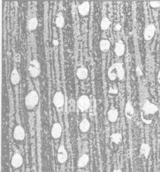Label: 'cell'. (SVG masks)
I'll return each instance as SVG.
<instances>
[{"instance_id": "cell-9", "label": "cell", "mask_w": 160, "mask_h": 172, "mask_svg": "<svg viewBox=\"0 0 160 172\" xmlns=\"http://www.w3.org/2000/svg\"><path fill=\"white\" fill-rule=\"evenodd\" d=\"M57 158L60 163H64L68 160V153L64 144H61L58 148Z\"/></svg>"}, {"instance_id": "cell-7", "label": "cell", "mask_w": 160, "mask_h": 172, "mask_svg": "<svg viewBox=\"0 0 160 172\" xmlns=\"http://www.w3.org/2000/svg\"><path fill=\"white\" fill-rule=\"evenodd\" d=\"M126 50L125 45L123 40L121 39L115 42L114 48V52L118 57L123 56Z\"/></svg>"}, {"instance_id": "cell-21", "label": "cell", "mask_w": 160, "mask_h": 172, "mask_svg": "<svg viewBox=\"0 0 160 172\" xmlns=\"http://www.w3.org/2000/svg\"><path fill=\"white\" fill-rule=\"evenodd\" d=\"M88 70L85 67H80L77 71V76L80 79H84L88 76Z\"/></svg>"}, {"instance_id": "cell-28", "label": "cell", "mask_w": 160, "mask_h": 172, "mask_svg": "<svg viewBox=\"0 0 160 172\" xmlns=\"http://www.w3.org/2000/svg\"><path fill=\"white\" fill-rule=\"evenodd\" d=\"M82 150L84 154L88 152V143L87 141H84L82 143Z\"/></svg>"}, {"instance_id": "cell-32", "label": "cell", "mask_w": 160, "mask_h": 172, "mask_svg": "<svg viewBox=\"0 0 160 172\" xmlns=\"http://www.w3.org/2000/svg\"><path fill=\"white\" fill-rule=\"evenodd\" d=\"M136 72L138 76H142V71L141 70V69L139 68V67H137L136 68Z\"/></svg>"}, {"instance_id": "cell-27", "label": "cell", "mask_w": 160, "mask_h": 172, "mask_svg": "<svg viewBox=\"0 0 160 172\" xmlns=\"http://www.w3.org/2000/svg\"><path fill=\"white\" fill-rule=\"evenodd\" d=\"M149 5L152 8H159L160 7V1H150Z\"/></svg>"}, {"instance_id": "cell-34", "label": "cell", "mask_w": 160, "mask_h": 172, "mask_svg": "<svg viewBox=\"0 0 160 172\" xmlns=\"http://www.w3.org/2000/svg\"><path fill=\"white\" fill-rule=\"evenodd\" d=\"M157 80L158 83L160 84V68L158 71V74H157Z\"/></svg>"}, {"instance_id": "cell-3", "label": "cell", "mask_w": 160, "mask_h": 172, "mask_svg": "<svg viewBox=\"0 0 160 172\" xmlns=\"http://www.w3.org/2000/svg\"><path fill=\"white\" fill-rule=\"evenodd\" d=\"M29 74L32 77H36L41 73V65L38 61L33 59L30 62L28 67Z\"/></svg>"}, {"instance_id": "cell-15", "label": "cell", "mask_w": 160, "mask_h": 172, "mask_svg": "<svg viewBox=\"0 0 160 172\" xmlns=\"http://www.w3.org/2000/svg\"><path fill=\"white\" fill-rule=\"evenodd\" d=\"M107 116L109 121L111 122H115L118 117V110L115 108L109 110L108 112Z\"/></svg>"}, {"instance_id": "cell-23", "label": "cell", "mask_w": 160, "mask_h": 172, "mask_svg": "<svg viewBox=\"0 0 160 172\" xmlns=\"http://www.w3.org/2000/svg\"><path fill=\"white\" fill-rule=\"evenodd\" d=\"M38 21L37 19L35 17L30 19L27 23V26L29 30L32 31L35 29L38 26Z\"/></svg>"}, {"instance_id": "cell-33", "label": "cell", "mask_w": 160, "mask_h": 172, "mask_svg": "<svg viewBox=\"0 0 160 172\" xmlns=\"http://www.w3.org/2000/svg\"><path fill=\"white\" fill-rule=\"evenodd\" d=\"M53 44L55 46H57V45L59 44V42H58V40H54L53 41Z\"/></svg>"}, {"instance_id": "cell-22", "label": "cell", "mask_w": 160, "mask_h": 172, "mask_svg": "<svg viewBox=\"0 0 160 172\" xmlns=\"http://www.w3.org/2000/svg\"><path fill=\"white\" fill-rule=\"evenodd\" d=\"M111 24L109 19L107 17H104L102 19L101 22V28L102 30L105 31L108 29Z\"/></svg>"}, {"instance_id": "cell-13", "label": "cell", "mask_w": 160, "mask_h": 172, "mask_svg": "<svg viewBox=\"0 0 160 172\" xmlns=\"http://www.w3.org/2000/svg\"><path fill=\"white\" fill-rule=\"evenodd\" d=\"M89 10L90 4L88 2H85L78 6V12L82 16H85L88 15Z\"/></svg>"}, {"instance_id": "cell-29", "label": "cell", "mask_w": 160, "mask_h": 172, "mask_svg": "<svg viewBox=\"0 0 160 172\" xmlns=\"http://www.w3.org/2000/svg\"><path fill=\"white\" fill-rule=\"evenodd\" d=\"M14 60L16 62H20L21 60V54L19 53H17L14 56Z\"/></svg>"}, {"instance_id": "cell-4", "label": "cell", "mask_w": 160, "mask_h": 172, "mask_svg": "<svg viewBox=\"0 0 160 172\" xmlns=\"http://www.w3.org/2000/svg\"><path fill=\"white\" fill-rule=\"evenodd\" d=\"M142 110L145 114H155L158 112L159 108L156 105L146 99L143 103Z\"/></svg>"}, {"instance_id": "cell-6", "label": "cell", "mask_w": 160, "mask_h": 172, "mask_svg": "<svg viewBox=\"0 0 160 172\" xmlns=\"http://www.w3.org/2000/svg\"><path fill=\"white\" fill-rule=\"evenodd\" d=\"M156 31V27L154 24L148 25L145 28L143 33L144 39L146 41H150L155 36Z\"/></svg>"}, {"instance_id": "cell-36", "label": "cell", "mask_w": 160, "mask_h": 172, "mask_svg": "<svg viewBox=\"0 0 160 172\" xmlns=\"http://www.w3.org/2000/svg\"><path fill=\"white\" fill-rule=\"evenodd\" d=\"M90 172V171H85V172Z\"/></svg>"}, {"instance_id": "cell-5", "label": "cell", "mask_w": 160, "mask_h": 172, "mask_svg": "<svg viewBox=\"0 0 160 172\" xmlns=\"http://www.w3.org/2000/svg\"><path fill=\"white\" fill-rule=\"evenodd\" d=\"M77 107L81 112H84L88 109L90 106V101L88 96L86 95H82L77 101Z\"/></svg>"}, {"instance_id": "cell-19", "label": "cell", "mask_w": 160, "mask_h": 172, "mask_svg": "<svg viewBox=\"0 0 160 172\" xmlns=\"http://www.w3.org/2000/svg\"><path fill=\"white\" fill-rule=\"evenodd\" d=\"M90 123L86 118L84 119L79 124V129L82 132L85 133L89 130Z\"/></svg>"}, {"instance_id": "cell-26", "label": "cell", "mask_w": 160, "mask_h": 172, "mask_svg": "<svg viewBox=\"0 0 160 172\" xmlns=\"http://www.w3.org/2000/svg\"><path fill=\"white\" fill-rule=\"evenodd\" d=\"M55 24L59 28H62L65 24V18L62 15H58L55 19Z\"/></svg>"}, {"instance_id": "cell-10", "label": "cell", "mask_w": 160, "mask_h": 172, "mask_svg": "<svg viewBox=\"0 0 160 172\" xmlns=\"http://www.w3.org/2000/svg\"><path fill=\"white\" fill-rule=\"evenodd\" d=\"M23 159L20 152H16L12 157L11 164L14 168H18L21 167L23 164Z\"/></svg>"}, {"instance_id": "cell-20", "label": "cell", "mask_w": 160, "mask_h": 172, "mask_svg": "<svg viewBox=\"0 0 160 172\" xmlns=\"http://www.w3.org/2000/svg\"><path fill=\"white\" fill-rule=\"evenodd\" d=\"M99 45L101 51L103 52H107L110 49L111 44L108 40L103 39L100 41Z\"/></svg>"}, {"instance_id": "cell-25", "label": "cell", "mask_w": 160, "mask_h": 172, "mask_svg": "<svg viewBox=\"0 0 160 172\" xmlns=\"http://www.w3.org/2000/svg\"><path fill=\"white\" fill-rule=\"evenodd\" d=\"M68 110L69 113H74L76 112V103L75 100L74 99L71 98L69 99L68 101Z\"/></svg>"}, {"instance_id": "cell-8", "label": "cell", "mask_w": 160, "mask_h": 172, "mask_svg": "<svg viewBox=\"0 0 160 172\" xmlns=\"http://www.w3.org/2000/svg\"><path fill=\"white\" fill-rule=\"evenodd\" d=\"M53 102L57 108H62L65 103V97L61 91H57L53 97Z\"/></svg>"}, {"instance_id": "cell-11", "label": "cell", "mask_w": 160, "mask_h": 172, "mask_svg": "<svg viewBox=\"0 0 160 172\" xmlns=\"http://www.w3.org/2000/svg\"><path fill=\"white\" fill-rule=\"evenodd\" d=\"M13 137L16 140L22 141L25 137V131L21 126L18 125L15 128Z\"/></svg>"}, {"instance_id": "cell-1", "label": "cell", "mask_w": 160, "mask_h": 172, "mask_svg": "<svg viewBox=\"0 0 160 172\" xmlns=\"http://www.w3.org/2000/svg\"><path fill=\"white\" fill-rule=\"evenodd\" d=\"M125 72L124 65L119 62L114 63L108 70V77L111 81H114L116 79L123 80L125 78Z\"/></svg>"}, {"instance_id": "cell-31", "label": "cell", "mask_w": 160, "mask_h": 172, "mask_svg": "<svg viewBox=\"0 0 160 172\" xmlns=\"http://www.w3.org/2000/svg\"><path fill=\"white\" fill-rule=\"evenodd\" d=\"M122 25L119 24V23H118L116 24L115 25L114 27V30L115 31L119 32L122 29Z\"/></svg>"}, {"instance_id": "cell-17", "label": "cell", "mask_w": 160, "mask_h": 172, "mask_svg": "<svg viewBox=\"0 0 160 172\" xmlns=\"http://www.w3.org/2000/svg\"><path fill=\"white\" fill-rule=\"evenodd\" d=\"M150 150L151 148L149 145L146 143H143L140 146V154L147 158L149 155Z\"/></svg>"}, {"instance_id": "cell-16", "label": "cell", "mask_w": 160, "mask_h": 172, "mask_svg": "<svg viewBox=\"0 0 160 172\" xmlns=\"http://www.w3.org/2000/svg\"><path fill=\"white\" fill-rule=\"evenodd\" d=\"M89 157L86 154H83L80 157L78 162V167L79 168H83L88 163Z\"/></svg>"}, {"instance_id": "cell-30", "label": "cell", "mask_w": 160, "mask_h": 172, "mask_svg": "<svg viewBox=\"0 0 160 172\" xmlns=\"http://www.w3.org/2000/svg\"><path fill=\"white\" fill-rule=\"evenodd\" d=\"M108 92L110 94H116L118 93V89L117 88L114 87H110L109 88Z\"/></svg>"}, {"instance_id": "cell-35", "label": "cell", "mask_w": 160, "mask_h": 172, "mask_svg": "<svg viewBox=\"0 0 160 172\" xmlns=\"http://www.w3.org/2000/svg\"><path fill=\"white\" fill-rule=\"evenodd\" d=\"M113 172H122L120 169H117V170H115Z\"/></svg>"}, {"instance_id": "cell-2", "label": "cell", "mask_w": 160, "mask_h": 172, "mask_svg": "<svg viewBox=\"0 0 160 172\" xmlns=\"http://www.w3.org/2000/svg\"><path fill=\"white\" fill-rule=\"evenodd\" d=\"M38 94L35 90H32L29 92L25 98L26 108L29 110L33 109L38 103Z\"/></svg>"}, {"instance_id": "cell-12", "label": "cell", "mask_w": 160, "mask_h": 172, "mask_svg": "<svg viewBox=\"0 0 160 172\" xmlns=\"http://www.w3.org/2000/svg\"><path fill=\"white\" fill-rule=\"evenodd\" d=\"M62 133V127L59 123H55L53 125L51 130V135L55 139L60 137Z\"/></svg>"}, {"instance_id": "cell-18", "label": "cell", "mask_w": 160, "mask_h": 172, "mask_svg": "<svg viewBox=\"0 0 160 172\" xmlns=\"http://www.w3.org/2000/svg\"><path fill=\"white\" fill-rule=\"evenodd\" d=\"M11 82L14 85H17L20 82V75L16 68H14L12 71L11 76Z\"/></svg>"}, {"instance_id": "cell-14", "label": "cell", "mask_w": 160, "mask_h": 172, "mask_svg": "<svg viewBox=\"0 0 160 172\" xmlns=\"http://www.w3.org/2000/svg\"><path fill=\"white\" fill-rule=\"evenodd\" d=\"M125 113L126 117L128 119H132L134 115V108L132 106V103L130 101H128L126 103L125 109Z\"/></svg>"}, {"instance_id": "cell-24", "label": "cell", "mask_w": 160, "mask_h": 172, "mask_svg": "<svg viewBox=\"0 0 160 172\" xmlns=\"http://www.w3.org/2000/svg\"><path fill=\"white\" fill-rule=\"evenodd\" d=\"M110 139L112 143H115L116 144H118L123 139L122 134L119 133H112L110 136Z\"/></svg>"}]
</instances>
